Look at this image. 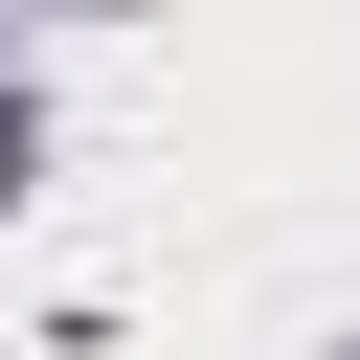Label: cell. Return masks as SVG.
<instances>
[{
  "mask_svg": "<svg viewBox=\"0 0 360 360\" xmlns=\"http://www.w3.org/2000/svg\"><path fill=\"white\" fill-rule=\"evenodd\" d=\"M0 180H22V112H0Z\"/></svg>",
  "mask_w": 360,
  "mask_h": 360,
  "instance_id": "6da1fadb",
  "label": "cell"
}]
</instances>
